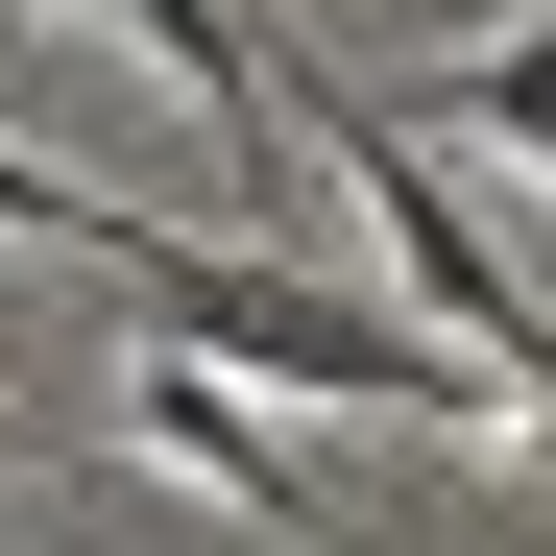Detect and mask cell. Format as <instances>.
Returning <instances> with one entry per match:
<instances>
[{"label":"cell","instance_id":"5b68a950","mask_svg":"<svg viewBox=\"0 0 556 556\" xmlns=\"http://www.w3.org/2000/svg\"><path fill=\"white\" fill-rule=\"evenodd\" d=\"M459 122H484L532 194H556V25H508V49H459Z\"/></svg>","mask_w":556,"mask_h":556},{"label":"cell","instance_id":"3957f363","mask_svg":"<svg viewBox=\"0 0 556 556\" xmlns=\"http://www.w3.org/2000/svg\"><path fill=\"white\" fill-rule=\"evenodd\" d=\"M122 435L169 459V484H218V508H266V532H315V459L266 435V388H218L194 339H146V388H122Z\"/></svg>","mask_w":556,"mask_h":556},{"label":"cell","instance_id":"52a82bcc","mask_svg":"<svg viewBox=\"0 0 556 556\" xmlns=\"http://www.w3.org/2000/svg\"><path fill=\"white\" fill-rule=\"evenodd\" d=\"M49 25H73V0H49Z\"/></svg>","mask_w":556,"mask_h":556},{"label":"cell","instance_id":"277c9868","mask_svg":"<svg viewBox=\"0 0 556 556\" xmlns=\"http://www.w3.org/2000/svg\"><path fill=\"white\" fill-rule=\"evenodd\" d=\"M98 25H122L194 122H266V25H218V0H98Z\"/></svg>","mask_w":556,"mask_h":556},{"label":"cell","instance_id":"6da1fadb","mask_svg":"<svg viewBox=\"0 0 556 556\" xmlns=\"http://www.w3.org/2000/svg\"><path fill=\"white\" fill-rule=\"evenodd\" d=\"M98 266L146 291V339H194V363H218V388H291V412H388V435H459V459L508 435V388H484L459 339H412V315L315 291V266H242V242H169V218H98Z\"/></svg>","mask_w":556,"mask_h":556},{"label":"cell","instance_id":"7a4b0ae2","mask_svg":"<svg viewBox=\"0 0 556 556\" xmlns=\"http://www.w3.org/2000/svg\"><path fill=\"white\" fill-rule=\"evenodd\" d=\"M266 122H315V146H339V194L388 218V266H412V339H459V363H484V388H508V435H556V315L508 291V242L459 218V169H435L412 122H363L339 73L291 49V25H266Z\"/></svg>","mask_w":556,"mask_h":556},{"label":"cell","instance_id":"8992f818","mask_svg":"<svg viewBox=\"0 0 556 556\" xmlns=\"http://www.w3.org/2000/svg\"><path fill=\"white\" fill-rule=\"evenodd\" d=\"M532 25H556V0H532Z\"/></svg>","mask_w":556,"mask_h":556}]
</instances>
